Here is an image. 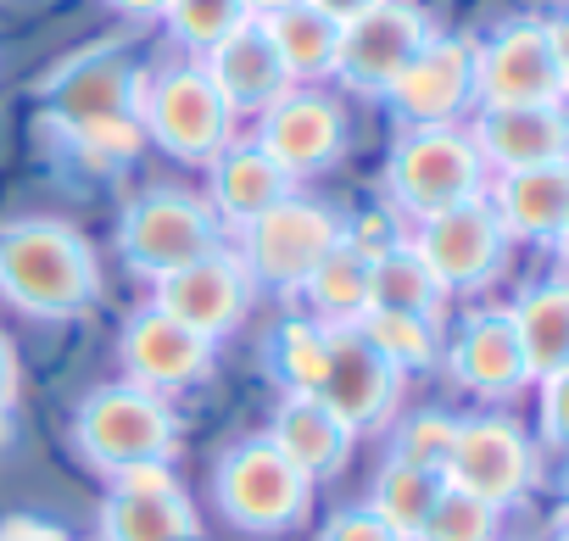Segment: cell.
I'll list each match as a JSON object with an SVG mask.
<instances>
[{"label": "cell", "mask_w": 569, "mask_h": 541, "mask_svg": "<svg viewBox=\"0 0 569 541\" xmlns=\"http://www.w3.org/2000/svg\"><path fill=\"white\" fill-rule=\"evenodd\" d=\"M201 73L212 79V90L223 96L229 112H268L284 90H297L291 79H284V68H279V57H273V46H268L257 18H246L229 40H218L207 51Z\"/></svg>", "instance_id": "cell-19"}, {"label": "cell", "mask_w": 569, "mask_h": 541, "mask_svg": "<svg viewBox=\"0 0 569 541\" xmlns=\"http://www.w3.org/2000/svg\"><path fill=\"white\" fill-rule=\"evenodd\" d=\"M291 196V173L279 162H268L257 146H223L212 157V218H229V223H251L262 218L268 207H279Z\"/></svg>", "instance_id": "cell-23"}, {"label": "cell", "mask_w": 569, "mask_h": 541, "mask_svg": "<svg viewBox=\"0 0 569 541\" xmlns=\"http://www.w3.org/2000/svg\"><path fill=\"white\" fill-rule=\"evenodd\" d=\"M391 201L413 218H436L458 201L486 196V162L463 129H408L386 168Z\"/></svg>", "instance_id": "cell-5"}, {"label": "cell", "mask_w": 569, "mask_h": 541, "mask_svg": "<svg viewBox=\"0 0 569 541\" xmlns=\"http://www.w3.org/2000/svg\"><path fill=\"white\" fill-rule=\"evenodd\" d=\"M330 363V330L319 319H284L268 341V369L284 385V397H319Z\"/></svg>", "instance_id": "cell-29"}, {"label": "cell", "mask_w": 569, "mask_h": 541, "mask_svg": "<svg viewBox=\"0 0 569 541\" xmlns=\"http://www.w3.org/2000/svg\"><path fill=\"white\" fill-rule=\"evenodd\" d=\"M502 223V234L519 240H558L569 223V168H519L497 179V196L486 201Z\"/></svg>", "instance_id": "cell-21"}, {"label": "cell", "mask_w": 569, "mask_h": 541, "mask_svg": "<svg viewBox=\"0 0 569 541\" xmlns=\"http://www.w3.org/2000/svg\"><path fill=\"white\" fill-rule=\"evenodd\" d=\"M508 324H513V341H519V358H525L530 380L569 374V291L563 285L525 291L508 308Z\"/></svg>", "instance_id": "cell-25"}, {"label": "cell", "mask_w": 569, "mask_h": 541, "mask_svg": "<svg viewBox=\"0 0 569 541\" xmlns=\"http://www.w3.org/2000/svg\"><path fill=\"white\" fill-rule=\"evenodd\" d=\"M73 441H79L90 469L118 474V469H134V463H168L179 452V419L157 391L112 380V385H96L79 402Z\"/></svg>", "instance_id": "cell-2"}, {"label": "cell", "mask_w": 569, "mask_h": 541, "mask_svg": "<svg viewBox=\"0 0 569 541\" xmlns=\"http://www.w3.org/2000/svg\"><path fill=\"white\" fill-rule=\"evenodd\" d=\"M112 7H118L123 18H162L168 0H112Z\"/></svg>", "instance_id": "cell-41"}, {"label": "cell", "mask_w": 569, "mask_h": 541, "mask_svg": "<svg viewBox=\"0 0 569 541\" xmlns=\"http://www.w3.org/2000/svg\"><path fill=\"white\" fill-rule=\"evenodd\" d=\"M452 441H458V419H452V413H419V419H408V424L397 430L391 463H408V469H425V474H441V480H447Z\"/></svg>", "instance_id": "cell-34"}, {"label": "cell", "mask_w": 569, "mask_h": 541, "mask_svg": "<svg viewBox=\"0 0 569 541\" xmlns=\"http://www.w3.org/2000/svg\"><path fill=\"white\" fill-rule=\"evenodd\" d=\"M246 302H251V280H246V268L240 257L229 251H207L184 268H173L168 280H157V313H168L173 324H184L190 335L201 341H223L240 319H246Z\"/></svg>", "instance_id": "cell-11"}, {"label": "cell", "mask_w": 569, "mask_h": 541, "mask_svg": "<svg viewBox=\"0 0 569 541\" xmlns=\"http://www.w3.org/2000/svg\"><path fill=\"white\" fill-rule=\"evenodd\" d=\"M0 297L29 319H79L101 297V262L62 218H12L0 229Z\"/></svg>", "instance_id": "cell-1"}, {"label": "cell", "mask_w": 569, "mask_h": 541, "mask_svg": "<svg viewBox=\"0 0 569 541\" xmlns=\"http://www.w3.org/2000/svg\"><path fill=\"white\" fill-rule=\"evenodd\" d=\"M397 369L386 363V352H375V341L358 324H336L330 330V363H325V385L319 402L358 435L369 424H380L397 402Z\"/></svg>", "instance_id": "cell-15"}, {"label": "cell", "mask_w": 569, "mask_h": 541, "mask_svg": "<svg viewBox=\"0 0 569 541\" xmlns=\"http://www.w3.org/2000/svg\"><path fill=\"white\" fill-rule=\"evenodd\" d=\"M46 107L68 134L107 118H140V73L118 51H84L46 84Z\"/></svg>", "instance_id": "cell-17"}, {"label": "cell", "mask_w": 569, "mask_h": 541, "mask_svg": "<svg viewBox=\"0 0 569 541\" xmlns=\"http://www.w3.org/2000/svg\"><path fill=\"white\" fill-rule=\"evenodd\" d=\"M0 541H68L51 519H29V513H12L0 519Z\"/></svg>", "instance_id": "cell-39"}, {"label": "cell", "mask_w": 569, "mask_h": 541, "mask_svg": "<svg viewBox=\"0 0 569 541\" xmlns=\"http://www.w3.org/2000/svg\"><path fill=\"white\" fill-rule=\"evenodd\" d=\"M441 485H447L441 474H425V469H408V463H386V474L375 480L369 513H375L386 530H397L402 541H413L419 524H425V513L436 508Z\"/></svg>", "instance_id": "cell-30"}, {"label": "cell", "mask_w": 569, "mask_h": 541, "mask_svg": "<svg viewBox=\"0 0 569 541\" xmlns=\"http://www.w3.org/2000/svg\"><path fill=\"white\" fill-rule=\"evenodd\" d=\"M268 441L273 452L291 463L297 474L308 480H330L347 469L352 458V430L319 402V397H284L273 408V424H268Z\"/></svg>", "instance_id": "cell-20"}, {"label": "cell", "mask_w": 569, "mask_h": 541, "mask_svg": "<svg viewBox=\"0 0 569 541\" xmlns=\"http://www.w3.org/2000/svg\"><path fill=\"white\" fill-rule=\"evenodd\" d=\"M196 530L184 491H112L101 508V541H179Z\"/></svg>", "instance_id": "cell-28"}, {"label": "cell", "mask_w": 569, "mask_h": 541, "mask_svg": "<svg viewBox=\"0 0 569 541\" xmlns=\"http://www.w3.org/2000/svg\"><path fill=\"white\" fill-rule=\"evenodd\" d=\"M284 7H297V0H246L251 18H268V12H284Z\"/></svg>", "instance_id": "cell-42"}, {"label": "cell", "mask_w": 569, "mask_h": 541, "mask_svg": "<svg viewBox=\"0 0 569 541\" xmlns=\"http://www.w3.org/2000/svg\"><path fill=\"white\" fill-rule=\"evenodd\" d=\"M212 491H218L223 519L240 524V530H251V535H279V530L302 524L308 508H313V480L284 463L268 435L234 441L218 458Z\"/></svg>", "instance_id": "cell-4"}, {"label": "cell", "mask_w": 569, "mask_h": 541, "mask_svg": "<svg viewBox=\"0 0 569 541\" xmlns=\"http://www.w3.org/2000/svg\"><path fill=\"white\" fill-rule=\"evenodd\" d=\"M447 485L469 491L486 508H513L536 485V452L513 419H458V441L447 458Z\"/></svg>", "instance_id": "cell-10"}, {"label": "cell", "mask_w": 569, "mask_h": 541, "mask_svg": "<svg viewBox=\"0 0 569 541\" xmlns=\"http://www.w3.org/2000/svg\"><path fill=\"white\" fill-rule=\"evenodd\" d=\"M162 18H168V29H173L190 51H212V46L229 40L251 12H246V0H168Z\"/></svg>", "instance_id": "cell-32"}, {"label": "cell", "mask_w": 569, "mask_h": 541, "mask_svg": "<svg viewBox=\"0 0 569 541\" xmlns=\"http://www.w3.org/2000/svg\"><path fill=\"white\" fill-rule=\"evenodd\" d=\"M569 391V374H552V380H541V441L547 447H563V397Z\"/></svg>", "instance_id": "cell-37"}, {"label": "cell", "mask_w": 569, "mask_h": 541, "mask_svg": "<svg viewBox=\"0 0 569 541\" xmlns=\"http://www.w3.org/2000/svg\"><path fill=\"white\" fill-rule=\"evenodd\" d=\"M391 112L408 129H452L463 107H475V40L463 34H430L425 51L402 68V79L386 90Z\"/></svg>", "instance_id": "cell-13"}, {"label": "cell", "mask_w": 569, "mask_h": 541, "mask_svg": "<svg viewBox=\"0 0 569 541\" xmlns=\"http://www.w3.org/2000/svg\"><path fill=\"white\" fill-rule=\"evenodd\" d=\"M179 541H201V535H196V530H190V535H179Z\"/></svg>", "instance_id": "cell-43"}, {"label": "cell", "mask_w": 569, "mask_h": 541, "mask_svg": "<svg viewBox=\"0 0 569 541\" xmlns=\"http://www.w3.org/2000/svg\"><path fill=\"white\" fill-rule=\"evenodd\" d=\"M491 535H497V508L475 502L458 485H441V497L425 513V524H419L413 541H491Z\"/></svg>", "instance_id": "cell-33"}, {"label": "cell", "mask_w": 569, "mask_h": 541, "mask_svg": "<svg viewBox=\"0 0 569 541\" xmlns=\"http://www.w3.org/2000/svg\"><path fill=\"white\" fill-rule=\"evenodd\" d=\"M118 358H123L129 385L157 391V397L184 391V385H196V380L212 374V341L190 335L184 324H173V319L157 313V308H140V313L123 324Z\"/></svg>", "instance_id": "cell-16"}, {"label": "cell", "mask_w": 569, "mask_h": 541, "mask_svg": "<svg viewBox=\"0 0 569 541\" xmlns=\"http://www.w3.org/2000/svg\"><path fill=\"white\" fill-rule=\"evenodd\" d=\"M502 246H508V234H502L497 212L486 207V196L458 201V207L425 218V229L413 240V251L425 257V268L436 274L441 291H475V285H486L497 268H502Z\"/></svg>", "instance_id": "cell-12"}, {"label": "cell", "mask_w": 569, "mask_h": 541, "mask_svg": "<svg viewBox=\"0 0 569 541\" xmlns=\"http://www.w3.org/2000/svg\"><path fill=\"white\" fill-rule=\"evenodd\" d=\"M319 541H402L397 530H386L369 508H347V513H336L330 524H325V535Z\"/></svg>", "instance_id": "cell-36"}, {"label": "cell", "mask_w": 569, "mask_h": 541, "mask_svg": "<svg viewBox=\"0 0 569 541\" xmlns=\"http://www.w3.org/2000/svg\"><path fill=\"white\" fill-rule=\"evenodd\" d=\"M73 146H79L96 168H118V162H129V157L146 146V129H140V118H107V123L73 129Z\"/></svg>", "instance_id": "cell-35"}, {"label": "cell", "mask_w": 569, "mask_h": 541, "mask_svg": "<svg viewBox=\"0 0 569 541\" xmlns=\"http://www.w3.org/2000/svg\"><path fill=\"white\" fill-rule=\"evenodd\" d=\"M447 363H452V380L469 385V391H480V397H508V391H519L530 380L508 313H475L463 324L458 347L447 352Z\"/></svg>", "instance_id": "cell-22"}, {"label": "cell", "mask_w": 569, "mask_h": 541, "mask_svg": "<svg viewBox=\"0 0 569 541\" xmlns=\"http://www.w3.org/2000/svg\"><path fill=\"white\" fill-rule=\"evenodd\" d=\"M12 413H18V352L0 335V447L12 441Z\"/></svg>", "instance_id": "cell-38"}, {"label": "cell", "mask_w": 569, "mask_h": 541, "mask_svg": "<svg viewBox=\"0 0 569 541\" xmlns=\"http://www.w3.org/2000/svg\"><path fill=\"white\" fill-rule=\"evenodd\" d=\"M469 140L480 162L497 173L558 168L569 151V123H563V107H480V123Z\"/></svg>", "instance_id": "cell-18"}, {"label": "cell", "mask_w": 569, "mask_h": 541, "mask_svg": "<svg viewBox=\"0 0 569 541\" xmlns=\"http://www.w3.org/2000/svg\"><path fill=\"white\" fill-rule=\"evenodd\" d=\"M341 240V218L319 201H297L284 196L279 207H268L262 218L246 223V251L240 268L251 285L268 291H302V280L330 257V246Z\"/></svg>", "instance_id": "cell-7"}, {"label": "cell", "mask_w": 569, "mask_h": 541, "mask_svg": "<svg viewBox=\"0 0 569 541\" xmlns=\"http://www.w3.org/2000/svg\"><path fill=\"white\" fill-rule=\"evenodd\" d=\"M118 251L134 274L168 280L173 268L218 251V218L190 190H146L118 223Z\"/></svg>", "instance_id": "cell-6"}, {"label": "cell", "mask_w": 569, "mask_h": 541, "mask_svg": "<svg viewBox=\"0 0 569 541\" xmlns=\"http://www.w3.org/2000/svg\"><path fill=\"white\" fill-rule=\"evenodd\" d=\"M257 151L268 162H279L291 179L302 173H325L341 151H347V112L319 96V90H284L257 129Z\"/></svg>", "instance_id": "cell-14"}, {"label": "cell", "mask_w": 569, "mask_h": 541, "mask_svg": "<svg viewBox=\"0 0 569 541\" xmlns=\"http://www.w3.org/2000/svg\"><path fill=\"white\" fill-rule=\"evenodd\" d=\"M441 319H413V313H363V335L375 341V352H386V363L402 369H430L436 347H441Z\"/></svg>", "instance_id": "cell-31"}, {"label": "cell", "mask_w": 569, "mask_h": 541, "mask_svg": "<svg viewBox=\"0 0 569 541\" xmlns=\"http://www.w3.org/2000/svg\"><path fill=\"white\" fill-rule=\"evenodd\" d=\"M234 112L201 68H168L140 90V129L179 162H212L229 146Z\"/></svg>", "instance_id": "cell-8"}, {"label": "cell", "mask_w": 569, "mask_h": 541, "mask_svg": "<svg viewBox=\"0 0 569 541\" xmlns=\"http://www.w3.org/2000/svg\"><path fill=\"white\" fill-rule=\"evenodd\" d=\"M369 257H375L369 246H358L352 234H341L330 246V257L302 280V291H308L313 313L325 319V330L363 324V313H369Z\"/></svg>", "instance_id": "cell-26"}, {"label": "cell", "mask_w": 569, "mask_h": 541, "mask_svg": "<svg viewBox=\"0 0 569 541\" xmlns=\"http://www.w3.org/2000/svg\"><path fill=\"white\" fill-rule=\"evenodd\" d=\"M569 90L563 23L525 18L475 46V101L480 107H558Z\"/></svg>", "instance_id": "cell-3"}, {"label": "cell", "mask_w": 569, "mask_h": 541, "mask_svg": "<svg viewBox=\"0 0 569 541\" xmlns=\"http://www.w3.org/2000/svg\"><path fill=\"white\" fill-rule=\"evenodd\" d=\"M430 40V23L413 0H380L363 18H352L341 29V46H336V79L352 84L358 96H386L402 68L425 51Z\"/></svg>", "instance_id": "cell-9"}, {"label": "cell", "mask_w": 569, "mask_h": 541, "mask_svg": "<svg viewBox=\"0 0 569 541\" xmlns=\"http://www.w3.org/2000/svg\"><path fill=\"white\" fill-rule=\"evenodd\" d=\"M441 285L413 246H380L369 257V313H413L441 319Z\"/></svg>", "instance_id": "cell-27"}, {"label": "cell", "mask_w": 569, "mask_h": 541, "mask_svg": "<svg viewBox=\"0 0 569 541\" xmlns=\"http://www.w3.org/2000/svg\"><path fill=\"white\" fill-rule=\"evenodd\" d=\"M308 7H313V12H325L336 29H347L352 18H363L369 7H380V0H308Z\"/></svg>", "instance_id": "cell-40"}, {"label": "cell", "mask_w": 569, "mask_h": 541, "mask_svg": "<svg viewBox=\"0 0 569 541\" xmlns=\"http://www.w3.org/2000/svg\"><path fill=\"white\" fill-rule=\"evenodd\" d=\"M257 23H262V34H268V46H273V57H279V68H284L291 84H313V79L336 73L341 29L325 12H313L308 0H297V7H284V12H268Z\"/></svg>", "instance_id": "cell-24"}]
</instances>
